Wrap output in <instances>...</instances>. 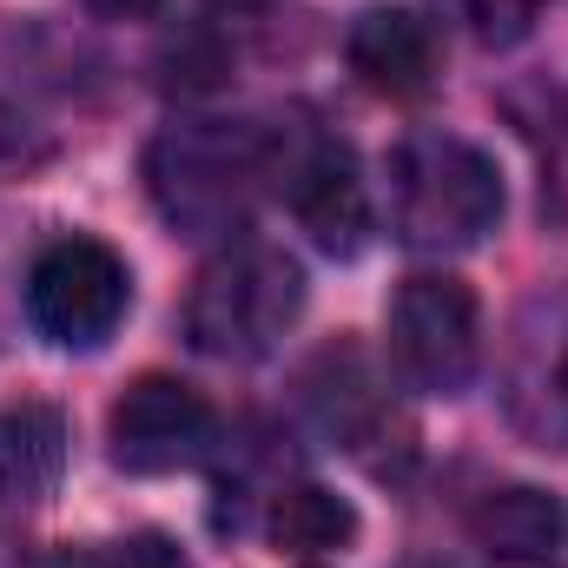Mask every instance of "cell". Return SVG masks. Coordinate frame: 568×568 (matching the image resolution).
<instances>
[{
  "mask_svg": "<svg viewBox=\"0 0 568 568\" xmlns=\"http://www.w3.org/2000/svg\"><path fill=\"white\" fill-rule=\"evenodd\" d=\"M27 324L53 351H100L133 311V272L106 239H53L27 265Z\"/></svg>",
  "mask_w": 568,
  "mask_h": 568,
  "instance_id": "cell-4",
  "label": "cell"
},
{
  "mask_svg": "<svg viewBox=\"0 0 568 568\" xmlns=\"http://www.w3.org/2000/svg\"><path fill=\"white\" fill-rule=\"evenodd\" d=\"M106 443L126 476H172L219 449V410L185 377L145 371L140 384L120 390V404L106 417Z\"/></svg>",
  "mask_w": 568,
  "mask_h": 568,
  "instance_id": "cell-7",
  "label": "cell"
},
{
  "mask_svg": "<svg viewBox=\"0 0 568 568\" xmlns=\"http://www.w3.org/2000/svg\"><path fill=\"white\" fill-rule=\"evenodd\" d=\"M304 404H311L317 429L337 436L344 449H371V443H384V436H404V417H397L390 390L371 377L364 351H351V344L324 351V357L304 371Z\"/></svg>",
  "mask_w": 568,
  "mask_h": 568,
  "instance_id": "cell-10",
  "label": "cell"
},
{
  "mask_svg": "<svg viewBox=\"0 0 568 568\" xmlns=\"http://www.w3.org/2000/svg\"><path fill=\"white\" fill-rule=\"evenodd\" d=\"M562 503L549 489H529V483L489 489L469 509V542L483 549L489 568H556L562 562Z\"/></svg>",
  "mask_w": 568,
  "mask_h": 568,
  "instance_id": "cell-11",
  "label": "cell"
},
{
  "mask_svg": "<svg viewBox=\"0 0 568 568\" xmlns=\"http://www.w3.org/2000/svg\"><path fill=\"white\" fill-rule=\"evenodd\" d=\"M304 311V265L265 245V239H232L185 297V337L192 351L219 364H258L284 344V331Z\"/></svg>",
  "mask_w": 568,
  "mask_h": 568,
  "instance_id": "cell-2",
  "label": "cell"
},
{
  "mask_svg": "<svg viewBox=\"0 0 568 568\" xmlns=\"http://www.w3.org/2000/svg\"><path fill=\"white\" fill-rule=\"evenodd\" d=\"M219 13H265V7H278V0H212Z\"/></svg>",
  "mask_w": 568,
  "mask_h": 568,
  "instance_id": "cell-19",
  "label": "cell"
},
{
  "mask_svg": "<svg viewBox=\"0 0 568 568\" xmlns=\"http://www.w3.org/2000/svg\"><path fill=\"white\" fill-rule=\"evenodd\" d=\"M443 20H456L476 47H516L536 27V0H436Z\"/></svg>",
  "mask_w": 568,
  "mask_h": 568,
  "instance_id": "cell-14",
  "label": "cell"
},
{
  "mask_svg": "<svg viewBox=\"0 0 568 568\" xmlns=\"http://www.w3.org/2000/svg\"><path fill=\"white\" fill-rule=\"evenodd\" d=\"M390 219L417 252H463L503 225V172L456 133H410L390 152Z\"/></svg>",
  "mask_w": 568,
  "mask_h": 568,
  "instance_id": "cell-3",
  "label": "cell"
},
{
  "mask_svg": "<svg viewBox=\"0 0 568 568\" xmlns=\"http://www.w3.org/2000/svg\"><path fill=\"white\" fill-rule=\"evenodd\" d=\"M503 417L523 443L568 456V284H536L509 317Z\"/></svg>",
  "mask_w": 568,
  "mask_h": 568,
  "instance_id": "cell-6",
  "label": "cell"
},
{
  "mask_svg": "<svg viewBox=\"0 0 568 568\" xmlns=\"http://www.w3.org/2000/svg\"><path fill=\"white\" fill-rule=\"evenodd\" d=\"M357 529H364L357 509L324 483H284L272 496V509H265V542L291 568H324L337 556H351Z\"/></svg>",
  "mask_w": 568,
  "mask_h": 568,
  "instance_id": "cell-12",
  "label": "cell"
},
{
  "mask_svg": "<svg viewBox=\"0 0 568 568\" xmlns=\"http://www.w3.org/2000/svg\"><path fill=\"white\" fill-rule=\"evenodd\" d=\"M87 13H100V20H145V13H159V0H80Z\"/></svg>",
  "mask_w": 568,
  "mask_h": 568,
  "instance_id": "cell-18",
  "label": "cell"
},
{
  "mask_svg": "<svg viewBox=\"0 0 568 568\" xmlns=\"http://www.w3.org/2000/svg\"><path fill=\"white\" fill-rule=\"evenodd\" d=\"M278 192L291 199L297 225L331 252V258H351L364 252V232H371V192H364V172H357V152L344 140H311L297 152L278 145Z\"/></svg>",
  "mask_w": 568,
  "mask_h": 568,
  "instance_id": "cell-8",
  "label": "cell"
},
{
  "mask_svg": "<svg viewBox=\"0 0 568 568\" xmlns=\"http://www.w3.org/2000/svg\"><path fill=\"white\" fill-rule=\"evenodd\" d=\"M390 364L424 397H463L483 364L476 291L449 272H417L390 297Z\"/></svg>",
  "mask_w": 568,
  "mask_h": 568,
  "instance_id": "cell-5",
  "label": "cell"
},
{
  "mask_svg": "<svg viewBox=\"0 0 568 568\" xmlns=\"http://www.w3.org/2000/svg\"><path fill=\"white\" fill-rule=\"evenodd\" d=\"M33 568H192V562L165 536H126V542H100V549H67V556Z\"/></svg>",
  "mask_w": 568,
  "mask_h": 568,
  "instance_id": "cell-15",
  "label": "cell"
},
{
  "mask_svg": "<svg viewBox=\"0 0 568 568\" xmlns=\"http://www.w3.org/2000/svg\"><path fill=\"white\" fill-rule=\"evenodd\" d=\"M344 60H351V73L371 93H384V100H424L429 87H436V73H443V40H436V27H429L424 13H410V7H371V13L351 20Z\"/></svg>",
  "mask_w": 568,
  "mask_h": 568,
  "instance_id": "cell-9",
  "label": "cell"
},
{
  "mask_svg": "<svg viewBox=\"0 0 568 568\" xmlns=\"http://www.w3.org/2000/svg\"><path fill=\"white\" fill-rule=\"evenodd\" d=\"M67 476V417L53 404H7L0 410V509H33Z\"/></svg>",
  "mask_w": 568,
  "mask_h": 568,
  "instance_id": "cell-13",
  "label": "cell"
},
{
  "mask_svg": "<svg viewBox=\"0 0 568 568\" xmlns=\"http://www.w3.org/2000/svg\"><path fill=\"white\" fill-rule=\"evenodd\" d=\"M0 568H13V556H7V542H0Z\"/></svg>",
  "mask_w": 568,
  "mask_h": 568,
  "instance_id": "cell-20",
  "label": "cell"
},
{
  "mask_svg": "<svg viewBox=\"0 0 568 568\" xmlns=\"http://www.w3.org/2000/svg\"><path fill=\"white\" fill-rule=\"evenodd\" d=\"M53 133L47 126H33L13 100H0V185L7 179H33L40 165H53Z\"/></svg>",
  "mask_w": 568,
  "mask_h": 568,
  "instance_id": "cell-16",
  "label": "cell"
},
{
  "mask_svg": "<svg viewBox=\"0 0 568 568\" xmlns=\"http://www.w3.org/2000/svg\"><path fill=\"white\" fill-rule=\"evenodd\" d=\"M542 133H549V179H542V205H549L556 219H568V93H556V106H549Z\"/></svg>",
  "mask_w": 568,
  "mask_h": 568,
  "instance_id": "cell-17",
  "label": "cell"
},
{
  "mask_svg": "<svg viewBox=\"0 0 568 568\" xmlns=\"http://www.w3.org/2000/svg\"><path fill=\"white\" fill-rule=\"evenodd\" d=\"M278 179V133L252 120H172L145 145V199L179 239H239Z\"/></svg>",
  "mask_w": 568,
  "mask_h": 568,
  "instance_id": "cell-1",
  "label": "cell"
}]
</instances>
